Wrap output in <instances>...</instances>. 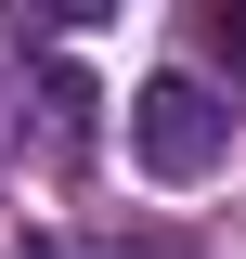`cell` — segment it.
<instances>
[{"mask_svg": "<svg viewBox=\"0 0 246 259\" xmlns=\"http://www.w3.org/2000/svg\"><path fill=\"white\" fill-rule=\"evenodd\" d=\"M130 156H143L155 182H208V168L233 156V104H208L194 78H143V91H130Z\"/></svg>", "mask_w": 246, "mask_h": 259, "instance_id": "6da1fadb", "label": "cell"}, {"mask_svg": "<svg viewBox=\"0 0 246 259\" xmlns=\"http://www.w3.org/2000/svg\"><path fill=\"white\" fill-rule=\"evenodd\" d=\"M13 156H39V168H78L91 156V78L65 52H26V104H13Z\"/></svg>", "mask_w": 246, "mask_h": 259, "instance_id": "7a4b0ae2", "label": "cell"}, {"mask_svg": "<svg viewBox=\"0 0 246 259\" xmlns=\"http://www.w3.org/2000/svg\"><path fill=\"white\" fill-rule=\"evenodd\" d=\"M13 259H169V246H143V233H39Z\"/></svg>", "mask_w": 246, "mask_h": 259, "instance_id": "3957f363", "label": "cell"}, {"mask_svg": "<svg viewBox=\"0 0 246 259\" xmlns=\"http://www.w3.org/2000/svg\"><path fill=\"white\" fill-rule=\"evenodd\" d=\"M13 104H26V52L0 39V156H13Z\"/></svg>", "mask_w": 246, "mask_h": 259, "instance_id": "277c9868", "label": "cell"}, {"mask_svg": "<svg viewBox=\"0 0 246 259\" xmlns=\"http://www.w3.org/2000/svg\"><path fill=\"white\" fill-rule=\"evenodd\" d=\"M208 39H220V65L246 78V0H220V13H208Z\"/></svg>", "mask_w": 246, "mask_h": 259, "instance_id": "5b68a950", "label": "cell"}]
</instances>
